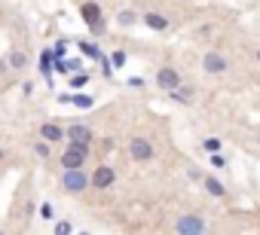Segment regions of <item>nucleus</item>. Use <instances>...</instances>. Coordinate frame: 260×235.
I'll use <instances>...</instances> for the list:
<instances>
[{
  "label": "nucleus",
  "mask_w": 260,
  "mask_h": 235,
  "mask_svg": "<svg viewBox=\"0 0 260 235\" xmlns=\"http://www.w3.org/2000/svg\"><path fill=\"white\" fill-rule=\"evenodd\" d=\"M187 174H190V177H193V180H202V171H199V168H196V165H190V168H187Z\"/></svg>",
  "instance_id": "30"
},
{
  "label": "nucleus",
  "mask_w": 260,
  "mask_h": 235,
  "mask_svg": "<svg viewBox=\"0 0 260 235\" xmlns=\"http://www.w3.org/2000/svg\"><path fill=\"white\" fill-rule=\"evenodd\" d=\"M202 186H205V192H211L214 199H223V195H226V186H223L217 177H211V174L202 177Z\"/></svg>",
  "instance_id": "14"
},
{
  "label": "nucleus",
  "mask_w": 260,
  "mask_h": 235,
  "mask_svg": "<svg viewBox=\"0 0 260 235\" xmlns=\"http://www.w3.org/2000/svg\"><path fill=\"white\" fill-rule=\"evenodd\" d=\"M40 138L49 141V144H61V141H64V129H61L58 123H43V126H40Z\"/></svg>",
  "instance_id": "11"
},
{
  "label": "nucleus",
  "mask_w": 260,
  "mask_h": 235,
  "mask_svg": "<svg viewBox=\"0 0 260 235\" xmlns=\"http://www.w3.org/2000/svg\"><path fill=\"white\" fill-rule=\"evenodd\" d=\"M98 64H101V73L110 80V76H113V64H110V58H104V55H101V61H98Z\"/></svg>",
  "instance_id": "24"
},
{
  "label": "nucleus",
  "mask_w": 260,
  "mask_h": 235,
  "mask_svg": "<svg viewBox=\"0 0 260 235\" xmlns=\"http://www.w3.org/2000/svg\"><path fill=\"white\" fill-rule=\"evenodd\" d=\"M92 186V174H86V168H64L61 171V189L68 195H83Z\"/></svg>",
  "instance_id": "1"
},
{
  "label": "nucleus",
  "mask_w": 260,
  "mask_h": 235,
  "mask_svg": "<svg viewBox=\"0 0 260 235\" xmlns=\"http://www.w3.org/2000/svg\"><path fill=\"white\" fill-rule=\"evenodd\" d=\"M208 156H211V168H226V159L220 153H208Z\"/></svg>",
  "instance_id": "25"
},
{
  "label": "nucleus",
  "mask_w": 260,
  "mask_h": 235,
  "mask_svg": "<svg viewBox=\"0 0 260 235\" xmlns=\"http://www.w3.org/2000/svg\"><path fill=\"white\" fill-rule=\"evenodd\" d=\"M153 144L147 141V138H132V141H128V156H132L135 162H150L153 159Z\"/></svg>",
  "instance_id": "7"
},
{
  "label": "nucleus",
  "mask_w": 260,
  "mask_h": 235,
  "mask_svg": "<svg viewBox=\"0 0 260 235\" xmlns=\"http://www.w3.org/2000/svg\"><path fill=\"white\" fill-rule=\"evenodd\" d=\"M74 107H80V110H89V107H95V98L92 95H74V101H71Z\"/></svg>",
  "instance_id": "19"
},
{
  "label": "nucleus",
  "mask_w": 260,
  "mask_h": 235,
  "mask_svg": "<svg viewBox=\"0 0 260 235\" xmlns=\"http://www.w3.org/2000/svg\"><path fill=\"white\" fill-rule=\"evenodd\" d=\"M34 153H37L40 159H49V153H52V147H49V141H43V138H40V141L34 144Z\"/></svg>",
  "instance_id": "21"
},
{
  "label": "nucleus",
  "mask_w": 260,
  "mask_h": 235,
  "mask_svg": "<svg viewBox=\"0 0 260 235\" xmlns=\"http://www.w3.org/2000/svg\"><path fill=\"white\" fill-rule=\"evenodd\" d=\"M156 86H159L162 92H172L175 86H181V73H178L175 67H159V70H156Z\"/></svg>",
  "instance_id": "9"
},
{
  "label": "nucleus",
  "mask_w": 260,
  "mask_h": 235,
  "mask_svg": "<svg viewBox=\"0 0 260 235\" xmlns=\"http://www.w3.org/2000/svg\"><path fill=\"white\" fill-rule=\"evenodd\" d=\"M257 61H260V46H257Z\"/></svg>",
  "instance_id": "32"
},
{
  "label": "nucleus",
  "mask_w": 260,
  "mask_h": 235,
  "mask_svg": "<svg viewBox=\"0 0 260 235\" xmlns=\"http://www.w3.org/2000/svg\"><path fill=\"white\" fill-rule=\"evenodd\" d=\"M58 162H61V168H86L89 153H83V150H77V147H71V144H68V147L61 150Z\"/></svg>",
  "instance_id": "8"
},
{
  "label": "nucleus",
  "mask_w": 260,
  "mask_h": 235,
  "mask_svg": "<svg viewBox=\"0 0 260 235\" xmlns=\"http://www.w3.org/2000/svg\"><path fill=\"white\" fill-rule=\"evenodd\" d=\"M55 98H58V104H71V101H74L71 92H61V95H55Z\"/></svg>",
  "instance_id": "29"
},
{
  "label": "nucleus",
  "mask_w": 260,
  "mask_h": 235,
  "mask_svg": "<svg viewBox=\"0 0 260 235\" xmlns=\"http://www.w3.org/2000/svg\"><path fill=\"white\" fill-rule=\"evenodd\" d=\"M74 43H77L80 55H83V58H89V64H92V61H101V55H104V52L98 49V43H95V40H74Z\"/></svg>",
  "instance_id": "10"
},
{
  "label": "nucleus",
  "mask_w": 260,
  "mask_h": 235,
  "mask_svg": "<svg viewBox=\"0 0 260 235\" xmlns=\"http://www.w3.org/2000/svg\"><path fill=\"white\" fill-rule=\"evenodd\" d=\"M80 16H83V22H86V28H89L92 37H104V34H107L104 13H101V4H98V0H86V4L80 7Z\"/></svg>",
  "instance_id": "2"
},
{
  "label": "nucleus",
  "mask_w": 260,
  "mask_h": 235,
  "mask_svg": "<svg viewBox=\"0 0 260 235\" xmlns=\"http://www.w3.org/2000/svg\"><path fill=\"white\" fill-rule=\"evenodd\" d=\"M202 70L211 73V76H217V73H226V70H230V61H226V55H220L217 49H208V52L202 55Z\"/></svg>",
  "instance_id": "6"
},
{
  "label": "nucleus",
  "mask_w": 260,
  "mask_h": 235,
  "mask_svg": "<svg viewBox=\"0 0 260 235\" xmlns=\"http://www.w3.org/2000/svg\"><path fill=\"white\" fill-rule=\"evenodd\" d=\"M71 43H74L71 37H61V40H55V46H52L55 58H64V55H68V46H71Z\"/></svg>",
  "instance_id": "18"
},
{
  "label": "nucleus",
  "mask_w": 260,
  "mask_h": 235,
  "mask_svg": "<svg viewBox=\"0 0 260 235\" xmlns=\"http://www.w3.org/2000/svg\"><path fill=\"white\" fill-rule=\"evenodd\" d=\"M52 214H55V211H52V205H49V202H43V205H40V220H52Z\"/></svg>",
  "instance_id": "26"
},
{
  "label": "nucleus",
  "mask_w": 260,
  "mask_h": 235,
  "mask_svg": "<svg viewBox=\"0 0 260 235\" xmlns=\"http://www.w3.org/2000/svg\"><path fill=\"white\" fill-rule=\"evenodd\" d=\"M128 86H132V89H144V80L141 76H128Z\"/></svg>",
  "instance_id": "28"
},
{
  "label": "nucleus",
  "mask_w": 260,
  "mask_h": 235,
  "mask_svg": "<svg viewBox=\"0 0 260 235\" xmlns=\"http://www.w3.org/2000/svg\"><path fill=\"white\" fill-rule=\"evenodd\" d=\"M71 232H74L71 220H58V223H55V235H71Z\"/></svg>",
  "instance_id": "22"
},
{
  "label": "nucleus",
  "mask_w": 260,
  "mask_h": 235,
  "mask_svg": "<svg viewBox=\"0 0 260 235\" xmlns=\"http://www.w3.org/2000/svg\"><path fill=\"white\" fill-rule=\"evenodd\" d=\"M175 232L178 235H202V232H208V223L199 214H184V217H178Z\"/></svg>",
  "instance_id": "4"
},
{
  "label": "nucleus",
  "mask_w": 260,
  "mask_h": 235,
  "mask_svg": "<svg viewBox=\"0 0 260 235\" xmlns=\"http://www.w3.org/2000/svg\"><path fill=\"white\" fill-rule=\"evenodd\" d=\"M64 141H68L71 147L83 150V153H92L95 135H92V129H89V126H83V123H71V126L64 129Z\"/></svg>",
  "instance_id": "3"
},
{
  "label": "nucleus",
  "mask_w": 260,
  "mask_h": 235,
  "mask_svg": "<svg viewBox=\"0 0 260 235\" xmlns=\"http://www.w3.org/2000/svg\"><path fill=\"white\" fill-rule=\"evenodd\" d=\"M141 22H144L150 31H166V28H169V19H166L162 13H144Z\"/></svg>",
  "instance_id": "13"
},
{
  "label": "nucleus",
  "mask_w": 260,
  "mask_h": 235,
  "mask_svg": "<svg viewBox=\"0 0 260 235\" xmlns=\"http://www.w3.org/2000/svg\"><path fill=\"white\" fill-rule=\"evenodd\" d=\"M7 61H10V70H25V67H28V52L13 49V52L7 55Z\"/></svg>",
  "instance_id": "16"
},
{
  "label": "nucleus",
  "mask_w": 260,
  "mask_h": 235,
  "mask_svg": "<svg viewBox=\"0 0 260 235\" xmlns=\"http://www.w3.org/2000/svg\"><path fill=\"white\" fill-rule=\"evenodd\" d=\"M113 183H116V168H113V165H107V162L95 165V171H92V189L104 192V189H110Z\"/></svg>",
  "instance_id": "5"
},
{
  "label": "nucleus",
  "mask_w": 260,
  "mask_h": 235,
  "mask_svg": "<svg viewBox=\"0 0 260 235\" xmlns=\"http://www.w3.org/2000/svg\"><path fill=\"white\" fill-rule=\"evenodd\" d=\"M113 147H116V141H113V138H104V141H101V150H104V153H110Z\"/></svg>",
  "instance_id": "27"
},
{
  "label": "nucleus",
  "mask_w": 260,
  "mask_h": 235,
  "mask_svg": "<svg viewBox=\"0 0 260 235\" xmlns=\"http://www.w3.org/2000/svg\"><path fill=\"white\" fill-rule=\"evenodd\" d=\"M89 80H92V70H83V73H71L68 86H71V89H83V86H89Z\"/></svg>",
  "instance_id": "17"
},
{
  "label": "nucleus",
  "mask_w": 260,
  "mask_h": 235,
  "mask_svg": "<svg viewBox=\"0 0 260 235\" xmlns=\"http://www.w3.org/2000/svg\"><path fill=\"white\" fill-rule=\"evenodd\" d=\"M4 156H7V153H4V147H0V162H4Z\"/></svg>",
  "instance_id": "31"
},
{
  "label": "nucleus",
  "mask_w": 260,
  "mask_h": 235,
  "mask_svg": "<svg viewBox=\"0 0 260 235\" xmlns=\"http://www.w3.org/2000/svg\"><path fill=\"white\" fill-rule=\"evenodd\" d=\"M110 64H113L116 70H119V67H125V52H113V55H110Z\"/></svg>",
  "instance_id": "23"
},
{
  "label": "nucleus",
  "mask_w": 260,
  "mask_h": 235,
  "mask_svg": "<svg viewBox=\"0 0 260 235\" xmlns=\"http://www.w3.org/2000/svg\"><path fill=\"white\" fill-rule=\"evenodd\" d=\"M193 95H196V92H193V86H184V83H181V86H175V89L169 92V98H172L175 104H193Z\"/></svg>",
  "instance_id": "12"
},
{
  "label": "nucleus",
  "mask_w": 260,
  "mask_h": 235,
  "mask_svg": "<svg viewBox=\"0 0 260 235\" xmlns=\"http://www.w3.org/2000/svg\"><path fill=\"white\" fill-rule=\"evenodd\" d=\"M220 147H223L220 138H205V141H202V150H205V153H220Z\"/></svg>",
  "instance_id": "20"
},
{
  "label": "nucleus",
  "mask_w": 260,
  "mask_h": 235,
  "mask_svg": "<svg viewBox=\"0 0 260 235\" xmlns=\"http://www.w3.org/2000/svg\"><path fill=\"white\" fill-rule=\"evenodd\" d=\"M138 22H141V16H138L135 10H119V13H116V25H119V28H135Z\"/></svg>",
  "instance_id": "15"
}]
</instances>
